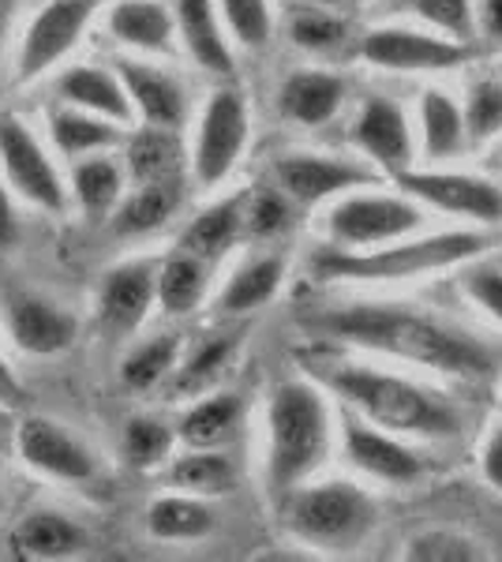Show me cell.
<instances>
[{
  "label": "cell",
  "mask_w": 502,
  "mask_h": 562,
  "mask_svg": "<svg viewBox=\"0 0 502 562\" xmlns=\"http://www.w3.org/2000/svg\"><path fill=\"white\" fill-rule=\"evenodd\" d=\"M248 135H252V116L241 90L233 87L214 90L203 116H199L196 150H191V177H196V184L217 188L222 180H230L236 161L244 158Z\"/></svg>",
  "instance_id": "52a82bcc"
},
{
  "label": "cell",
  "mask_w": 502,
  "mask_h": 562,
  "mask_svg": "<svg viewBox=\"0 0 502 562\" xmlns=\"http://www.w3.org/2000/svg\"><path fill=\"white\" fill-rule=\"evenodd\" d=\"M480 473H483V480H488L491 487H499V492H502V428L491 431V439L483 442Z\"/></svg>",
  "instance_id": "bcb514c9"
},
{
  "label": "cell",
  "mask_w": 502,
  "mask_h": 562,
  "mask_svg": "<svg viewBox=\"0 0 502 562\" xmlns=\"http://www.w3.org/2000/svg\"><path fill=\"white\" fill-rule=\"evenodd\" d=\"M458 285L480 312H488L491 319L502 323V267H469L458 278Z\"/></svg>",
  "instance_id": "ee69618b"
},
{
  "label": "cell",
  "mask_w": 502,
  "mask_h": 562,
  "mask_svg": "<svg viewBox=\"0 0 502 562\" xmlns=\"http://www.w3.org/2000/svg\"><path fill=\"white\" fill-rule=\"evenodd\" d=\"M0 506H4V498H0Z\"/></svg>",
  "instance_id": "f907efd6"
},
{
  "label": "cell",
  "mask_w": 502,
  "mask_h": 562,
  "mask_svg": "<svg viewBox=\"0 0 502 562\" xmlns=\"http://www.w3.org/2000/svg\"><path fill=\"white\" fill-rule=\"evenodd\" d=\"M394 180L401 192L413 195L416 203H424V206H435V211L469 217V222H480V225L502 222V188L483 177L443 173V169L424 173V169L409 166V169H401Z\"/></svg>",
  "instance_id": "30bf717a"
},
{
  "label": "cell",
  "mask_w": 502,
  "mask_h": 562,
  "mask_svg": "<svg viewBox=\"0 0 502 562\" xmlns=\"http://www.w3.org/2000/svg\"><path fill=\"white\" fill-rule=\"evenodd\" d=\"M345 454L360 473L382 484H413L424 476V458L401 442V435L382 431L364 416H345Z\"/></svg>",
  "instance_id": "9a60e30c"
},
{
  "label": "cell",
  "mask_w": 502,
  "mask_h": 562,
  "mask_svg": "<svg viewBox=\"0 0 502 562\" xmlns=\"http://www.w3.org/2000/svg\"><path fill=\"white\" fill-rule=\"evenodd\" d=\"M185 203V180H154V184H135L113 206V229L121 237H147L158 233Z\"/></svg>",
  "instance_id": "d4e9b609"
},
{
  "label": "cell",
  "mask_w": 502,
  "mask_h": 562,
  "mask_svg": "<svg viewBox=\"0 0 502 562\" xmlns=\"http://www.w3.org/2000/svg\"><path fill=\"white\" fill-rule=\"evenodd\" d=\"M420 225H424V206L405 192H345L337 195L331 217H326L334 248H379L387 240L413 237Z\"/></svg>",
  "instance_id": "8992f818"
},
{
  "label": "cell",
  "mask_w": 502,
  "mask_h": 562,
  "mask_svg": "<svg viewBox=\"0 0 502 562\" xmlns=\"http://www.w3.org/2000/svg\"><path fill=\"white\" fill-rule=\"evenodd\" d=\"M15 450H20L26 465L53 480L83 484V480L94 476V454L68 428L49 420V416H26L15 428Z\"/></svg>",
  "instance_id": "4fadbf2b"
},
{
  "label": "cell",
  "mask_w": 502,
  "mask_h": 562,
  "mask_svg": "<svg viewBox=\"0 0 502 562\" xmlns=\"http://www.w3.org/2000/svg\"><path fill=\"white\" fill-rule=\"evenodd\" d=\"M461 121H465V139H469V147H483V143L499 139L502 135V79L499 76L477 79V83L469 87Z\"/></svg>",
  "instance_id": "74e56055"
},
{
  "label": "cell",
  "mask_w": 502,
  "mask_h": 562,
  "mask_svg": "<svg viewBox=\"0 0 502 562\" xmlns=\"http://www.w3.org/2000/svg\"><path fill=\"white\" fill-rule=\"evenodd\" d=\"M57 94L64 105L87 109V113H98V116H105V121L124 124V128L135 116L121 76L98 65H71L64 76H57Z\"/></svg>",
  "instance_id": "7402d4cb"
},
{
  "label": "cell",
  "mask_w": 502,
  "mask_h": 562,
  "mask_svg": "<svg viewBox=\"0 0 502 562\" xmlns=\"http://www.w3.org/2000/svg\"><path fill=\"white\" fill-rule=\"evenodd\" d=\"M210 285V262L177 248L169 259L158 262L154 278V304H161L166 315H191L207 296Z\"/></svg>",
  "instance_id": "484cf974"
},
{
  "label": "cell",
  "mask_w": 502,
  "mask_h": 562,
  "mask_svg": "<svg viewBox=\"0 0 502 562\" xmlns=\"http://www.w3.org/2000/svg\"><path fill=\"white\" fill-rule=\"evenodd\" d=\"M331 454V409L315 383L274 386L267 405V492L281 503Z\"/></svg>",
  "instance_id": "277c9868"
},
{
  "label": "cell",
  "mask_w": 502,
  "mask_h": 562,
  "mask_svg": "<svg viewBox=\"0 0 502 562\" xmlns=\"http://www.w3.org/2000/svg\"><path fill=\"white\" fill-rule=\"evenodd\" d=\"M420 139H424V150L432 161H450L469 147L461 105L439 87L420 94Z\"/></svg>",
  "instance_id": "4dcf8cb0"
},
{
  "label": "cell",
  "mask_w": 502,
  "mask_h": 562,
  "mask_svg": "<svg viewBox=\"0 0 502 562\" xmlns=\"http://www.w3.org/2000/svg\"><path fill=\"white\" fill-rule=\"evenodd\" d=\"M241 397L236 394H207L180 416L177 439L185 447H225L241 428Z\"/></svg>",
  "instance_id": "836d02e7"
},
{
  "label": "cell",
  "mask_w": 502,
  "mask_h": 562,
  "mask_svg": "<svg viewBox=\"0 0 502 562\" xmlns=\"http://www.w3.org/2000/svg\"><path fill=\"white\" fill-rule=\"evenodd\" d=\"M71 195L90 217L113 214V206L124 195V169L105 154H87L71 161Z\"/></svg>",
  "instance_id": "e575fe53"
},
{
  "label": "cell",
  "mask_w": 502,
  "mask_h": 562,
  "mask_svg": "<svg viewBox=\"0 0 502 562\" xmlns=\"http://www.w3.org/2000/svg\"><path fill=\"white\" fill-rule=\"evenodd\" d=\"M124 177L132 184H154V180L185 177V143H180V132L147 124V128L127 135Z\"/></svg>",
  "instance_id": "603a6c76"
},
{
  "label": "cell",
  "mask_w": 502,
  "mask_h": 562,
  "mask_svg": "<svg viewBox=\"0 0 502 562\" xmlns=\"http://www.w3.org/2000/svg\"><path fill=\"white\" fill-rule=\"evenodd\" d=\"M342 102H345V79L334 76V71H319V68L293 71L278 90L281 116L293 124H304V128H323V124H331L334 116L342 113Z\"/></svg>",
  "instance_id": "44dd1931"
},
{
  "label": "cell",
  "mask_w": 502,
  "mask_h": 562,
  "mask_svg": "<svg viewBox=\"0 0 502 562\" xmlns=\"http://www.w3.org/2000/svg\"><path fill=\"white\" fill-rule=\"evenodd\" d=\"M169 484L199 498L230 495L236 487V465L217 447H188L180 458H172Z\"/></svg>",
  "instance_id": "f546056e"
},
{
  "label": "cell",
  "mask_w": 502,
  "mask_h": 562,
  "mask_svg": "<svg viewBox=\"0 0 502 562\" xmlns=\"http://www.w3.org/2000/svg\"><path fill=\"white\" fill-rule=\"evenodd\" d=\"M286 34L297 49L312 53V57H331L349 42V20L337 8L293 4L286 15Z\"/></svg>",
  "instance_id": "d590c367"
},
{
  "label": "cell",
  "mask_w": 502,
  "mask_h": 562,
  "mask_svg": "<svg viewBox=\"0 0 502 562\" xmlns=\"http://www.w3.org/2000/svg\"><path fill=\"white\" fill-rule=\"evenodd\" d=\"M286 529L300 543L326 551L356 548L376 525V503L353 480H326V484H300L281 498Z\"/></svg>",
  "instance_id": "5b68a950"
},
{
  "label": "cell",
  "mask_w": 502,
  "mask_h": 562,
  "mask_svg": "<svg viewBox=\"0 0 502 562\" xmlns=\"http://www.w3.org/2000/svg\"><path fill=\"white\" fill-rule=\"evenodd\" d=\"M281 278H286V259L274 256H252L248 262L233 270V278L225 281L222 296H217V312L222 315H248L259 312L263 304H270L281 289Z\"/></svg>",
  "instance_id": "4316f807"
},
{
  "label": "cell",
  "mask_w": 502,
  "mask_h": 562,
  "mask_svg": "<svg viewBox=\"0 0 502 562\" xmlns=\"http://www.w3.org/2000/svg\"><path fill=\"white\" fill-rule=\"evenodd\" d=\"M83 543H87V532L57 510H31L12 529L15 559H34V562L71 559L83 551Z\"/></svg>",
  "instance_id": "cb8c5ba5"
},
{
  "label": "cell",
  "mask_w": 502,
  "mask_h": 562,
  "mask_svg": "<svg viewBox=\"0 0 502 562\" xmlns=\"http://www.w3.org/2000/svg\"><path fill=\"white\" fill-rule=\"evenodd\" d=\"M116 76H121L127 102H132L135 116H143V124L180 132V124L188 121V94L177 76H169L166 68L147 65V60H132V57L116 60Z\"/></svg>",
  "instance_id": "ac0fdd59"
},
{
  "label": "cell",
  "mask_w": 502,
  "mask_h": 562,
  "mask_svg": "<svg viewBox=\"0 0 502 562\" xmlns=\"http://www.w3.org/2000/svg\"><path fill=\"white\" fill-rule=\"evenodd\" d=\"M360 57L382 71H446L469 60V45L405 26H376L360 38Z\"/></svg>",
  "instance_id": "7c38bea8"
},
{
  "label": "cell",
  "mask_w": 502,
  "mask_h": 562,
  "mask_svg": "<svg viewBox=\"0 0 502 562\" xmlns=\"http://www.w3.org/2000/svg\"><path fill=\"white\" fill-rule=\"evenodd\" d=\"M154 278H158V262L154 259H132L109 270L102 278V289H98V315H102L105 330H140L154 307Z\"/></svg>",
  "instance_id": "e0dca14e"
},
{
  "label": "cell",
  "mask_w": 502,
  "mask_h": 562,
  "mask_svg": "<svg viewBox=\"0 0 502 562\" xmlns=\"http://www.w3.org/2000/svg\"><path fill=\"white\" fill-rule=\"evenodd\" d=\"M241 237H244V192L222 199V203H210L203 214L191 217L185 237H180V248L199 259H207V262H214V259H222Z\"/></svg>",
  "instance_id": "f1b7e54d"
},
{
  "label": "cell",
  "mask_w": 502,
  "mask_h": 562,
  "mask_svg": "<svg viewBox=\"0 0 502 562\" xmlns=\"http://www.w3.org/2000/svg\"><path fill=\"white\" fill-rule=\"evenodd\" d=\"M293 229V199L281 188H255L244 192V237L252 240H274Z\"/></svg>",
  "instance_id": "f35d334b"
},
{
  "label": "cell",
  "mask_w": 502,
  "mask_h": 562,
  "mask_svg": "<svg viewBox=\"0 0 502 562\" xmlns=\"http://www.w3.org/2000/svg\"><path fill=\"white\" fill-rule=\"evenodd\" d=\"M180 352H185V341H180V334H158V338H150V341H140V346L127 352L124 364H121L124 386L127 390H140V394H147V390L161 386L172 375V368H177Z\"/></svg>",
  "instance_id": "8d00e7d4"
},
{
  "label": "cell",
  "mask_w": 502,
  "mask_h": 562,
  "mask_svg": "<svg viewBox=\"0 0 502 562\" xmlns=\"http://www.w3.org/2000/svg\"><path fill=\"white\" fill-rule=\"evenodd\" d=\"M300 326L356 349L409 360L416 368L458 379H491L502 364L499 349L439 315L409 304H331L300 315Z\"/></svg>",
  "instance_id": "6da1fadb"
},
{
  "label": "cell",
  "mask_w": 502,
  "mask_h": 562,
  "mask_svg": "<svg viewBox=\"0 0 502 562\" xmlns=\"http://www.w3.org/2000/svg\"><path fill=\"white\" fill-rule=\"evenodd\" d=\"M315 383L334 390L345 405L376 424L382 431L394 435H416V439H458L465 420L458 405L446 402L435 390L413 383V379L390 375V371L368 368V364H342L334 357H312L304 360Z\"/></svg>",
  "instance_id": "7a4b0ae2"
},
{
  "label": "cell",
  "mask_w": 502,
  "mask_h": 562,
  "mask_svg": "<svg viewBox=\"0 0 502 562\" xmlns=\"http://www.w3.org/2000/svg\"><path fill=\"white\" fill-rule=\"evenodd\" d=\"M0 26H4V23H0Z\"/></svg>",
  "instance_id": "816d5d0a"
},
{
  "label": "cell",
  "mask_w": 502,
  "mask_h": 562,
  "mask_svg": "<svg viewBox=\"0 0 502 562\" xmlns=\"http://www.w3.org/2000/svg\"><path fill=\"white\" fill-rule=\"evenodd\" d=\"M413 12L424 23H432L443 38L469 45L477 38V20H472V0H409Z\"/></svg>",
  "instance_id": "7bdbcfd3"
},
{
  "label": "cell",
  "mask_w": 502,
  "mask_h": 562,
  "mask_svg": "<svg viewBox=\"0 0 502 562\" xmlns=\"http://www.w3.org/2000/svg\"><path fill=\"white\" fill-rule=\"evenodd\" d=\"M8 334L31 357H60L76 341V319L38 293H12L4 301Z\"/></svg>",
  "instance_id": "2e32d148"
},
{
  "label": "cell",
  "mask_w": 502,
  "mask_h": 562,
  "mask_svg": "<svg viewBox=\"0 0 502 562\" xmlns=\"http://www.w3.org/2000/svg\"><path fill=\"white\" fill-rule=\"evenodd\" d=\"M172 23H177V38L185 42L188 57L210 76H233V49L230 38L222 31L217 20V4L214 0H172Z\"/></svg>",
  "instance_id": "ffe728a7"
},
{
  "label": "cell",
  "mask_w": 502,
  "mask_h": 562,
  "mask_svg": "<svg viewBox=\"0 0 502 562\" xmlns=\"http://www.w3.org/2000/svg\"><path fill=\"white\" fill-rule=\"evenodd\" d=\"M0 166H4L8 184L20 192L26 203L57 214L68 206V188L53 166V158L42 150L31 128L12 113H0Z\"/></svg>",
  "instance_id": "9c48e42d"
},
{
  "label": "cell",
  "mask_w": 502,
  "mask_h": 562,
  "mask_svg": "<svg viewBox=\"0 0 502 562\" xmlns=\"http://www.w3.org/2000/svg\"><path fill=\"white\" fill-rule=\"evenodd\" d=\"M15 240V211H12V199H8L4 184H0V248Z\"/></svg>",
  "instance_id": "7dc6e473"
},
{
  "label": "cell",
  "mask_w": 502,
  "mask_h": 562,
  "mask_svg": "<svg viewBox=\"0 0 502 562\" xmlns=\"http://www.w3.org/2000/svg\"><path fill=\"white\" fill-rule=\"evenodd\" d=\"M20 394H23L20 379L12 375V368H8V360L0 357V397H8V402H20Z\"/></svg>",
  "instance_id": "c3c4849f"
},
{
  "label": "cell",
  "mask_w": 502,
  "mask_h": 562,
  "mask_svg": "<svg viewBox=\"0 0 502 562\" xmlns=\"http://www.w3.org/2000/svg\"><path fill=\"white\" fill-rule=\"evenodd\" d=\"M405 559L409 562H472V559H483V551L477 540L461 537V532L432 529L405 543Z\"/></svg>",
  "instance_id": "b9f144b4"
},
{
  "label": "cell",
  "mask_w": 502,
  "mask_h": 562,
  "mask_svg": "<svg viewBox=\"0 0 502 562\" xmlns=\"http://www.w3.org/2000/svg\"><path fill=\"white\" fill-rule=\"evenodd\" d=\"M236 346H241V334H210V338L199 341L185 360H177V368H172V375H169L172 379L169 390L180 397L207 394V390L222 379V371L230 368Z\"/></svg>",
  "instance_id": "d6a6232c"
},
{
  "label": "cell",
  "mask_w": 502,
  "mask_h": 562,
  "mask_svg": "<svg viewBox=\"0 0 502 562\" xmlns=\"http://www.w3.org/2000/svg\"><path fill=\"white\" fill-rule=\"evenodd\" d=\"M472 20L491 42H502V0H472Z\"/></svg>",
  "instance_id": "f6af8a7d"
},
{
  "label": "cell",
  "mask_w": 502,
  "mask_h": 562,
  "mask_svg": "<svg viewBox=\"0 0 502 562\" xmlns=\"http://www.w3.org/2000/svg\"><path fill=\"white\" fill-rule=\"evenodd\" d=\"M177 431L158 416H132L124 424V458L135 469H158L161 461H169Z\"/></svg>",
  "instance_id": "ab89813d"
},
{
  "label": "cell",
  "mask_w": 502,
  "mask_h": 562,
  "mask_svg": "<svg viewBox=\"0 0 502 562\" xmlns=\"http://www.w3.org/2000/svg\"><path fill=\"white\" fill-rule=\"evenodd\" d=\"M217 12H222L225 31L233 34L236 45L259 53L270 45L274 34V15H270V0H214Z\"/></svg>",
  "instance_id": "60d3db41"
},
{
  "label": "cell",
  "mask_w": 502,
  "mask_h": 562,
  "mask_svg": "<svg viewBox=\"0 0 502 562\" xmlns=\"http://www.w3.org/2000/svg\"><path fill=\"white\" fill-rule=\"evenodd\" d=\"M293 4H319V8H337V12H342V8H349L353 0H293Z\"/></svg>",
  "instance_id": "681fc988"
},
{
  "label": "cell",
  "mask_w": 502,
  "mask_h": 562,
  "mask_svg": "<svg viewBox=\"0 0 502 562\" xmlns=\"http://www.w3.org/2000/svg\"><path fill=\"white\" fill-rule=\"evenodd\" d=\"M495 244V233L450 229L424 240H387L379 248H326L312 259L323 281H416L472 262Z\"/></svg>",
  "instance_id": "3957f363"
},
{
  "label": "cell",
  "mask_w": 502,
  "mask_h": 562,
  "mask_svg": "<svg viewBox=\"0 0 502 562\" xmlns=\"http://www.w3.org/2000/svg\"><path fill=\"white\" fill-rule=\"evenodd\" d=\"M270 177L274 188H281L293 199V206H315L345 192H356V188L376 184L371 166L326 158V154H281L270 166Z\"/></svg>",
  "instance_id": "8fae6325"
},
{
  "label": "cell",
  "mask_w": 502,
  "mask_h": 562,
  "mask_svg": "<svg viewBox=\"0 0 502 562\" xmlns=\"http://www.w3.org/2000/svg\"><path fill=\"white\" fill-rule=\"evenodd\" d=\"M214 510L203 503L199 495H161L158 503H150L147 510V529L154 540H172V543H188V540H203L214 532Z\"/></svg>",
  "instance_id": "1f68e13d"
},
{
  "label": "cell",
  "mask_w": 502,
  "mask_h": 562,
  "mask_svg": "<svg viewBox=\"0 0 502 562\" xmlns=\"http://www.w3.org/2000/svg\"><path fill=\"white\" fill-rule=\"evenodd\" d=\"M49 135L57 143V150L64 158H87V154H102L116 143H124V124L105 121L98 113H87V109L64 105L49 113Z\"/></svg>",
  "instance_id": "83f0119b"
},
{
  "label": "cell",
  "mask_w": 502,
  "mask_h": 562,
  "mask_svg": "<svg viewBox=\"0 0 502 562\" xmlns=\"http://www.w3.org/2000/svg\"><path fill=\"white\" fill-rule=\"evenodd\" d=\"M105 0H45L31 23H26L20 53H15V83H34L83 38Z\"/></svg>",
  "instance_id": "ba28073f"
},
{
  "label": "cell",
  "mask_w": 502,
  "mask_h": 562,
  "mask_svg": "<svg viewBox=\"0 0 502 562\" xmlns=\"http://www.w3.org/2000/svg\"><path fill=\"white\" fill-rule=\"evenodd\" d=\"M353 143L368 158V166L398 177L413 166V128H409L405 109L390 98H368L353 121Z\"/></svg>",
  "instance_id": "5bb4252c"
},
{
  "label": "cell",
  "mask_w": 502,
  "mask_h": 562,
  "mask_svg": "<svg viewBox=\"0 0 502 562\" xmlns=\"http://www.w3.org/2000/svg\"><path fill=\"white\" fill-rule=\"evenodd\" d=\"M105 31L116 42L147 57H172L177 53V23L172 8L161 0H113L105 12Z\"/></svg>",
  "instance_id": "d6986e66"
}]
</instances>
